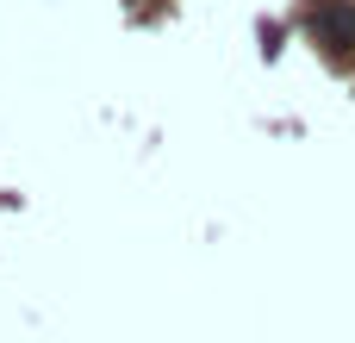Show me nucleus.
<instances>
[{
	"label": "nucleus",
	"instance_id": "f257e3e1",
	"mask_svg": "<svg viewBox=\"0 0 355 343\" xmlns=\"http://www.w3.org/2000/svg\"><path fill=\"white\" fill-rule=\"evenodd\" d=\"M306 31H312L318 50L349 56L355 50V6L349 0H306Z\"/></svg>",
	"mask_w": 355,
	"mask_h": 343
}]
</instances>
